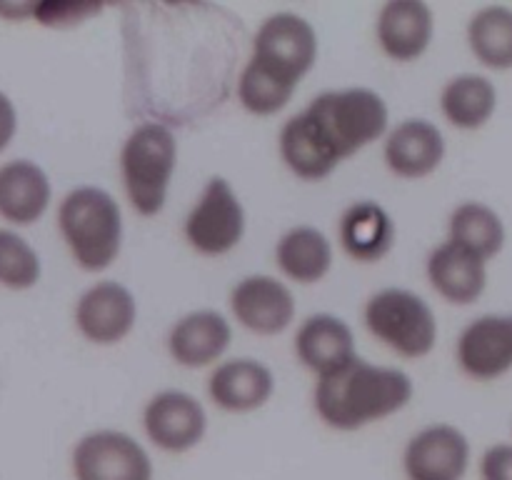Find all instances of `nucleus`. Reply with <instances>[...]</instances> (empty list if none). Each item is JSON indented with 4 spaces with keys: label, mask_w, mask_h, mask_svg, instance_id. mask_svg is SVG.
Returning a JSON list of instances; mask_svg holds the SVG:
<instances>
[{
    "label": "nucleus",
    "mask_w": 512,
    "mask_h": 480,
    "mask_svg": "<svg viewBox=\"0 0 512 480\" xmlns=\"http://www.w3.org/2000/svg\"><path fill=\"white\" fill-rule=\"evenodd\" d=\"M388 128V105L375 90H328L280 130V155L298 178L320 180Z\"/></svg>",
    "instance_id": "1"
},
{
    "label": "nucleus",
    "mask_w": 512,
    "mask_h": 480,
    "mask_svg": "<svg viewBox=\"0 0 512 480\" xmlns=\"http://www.w3.org/2000/svg\"><path fill=\"white\" fill-rule=\"evenodd\" d=\"M413 398V380L398 368L353 358L343 368L320 375L315 410L335 430H358L398 413Z\"/></svg>",
    "instance_id": "2"
},
{
    "label": "nucleus",
    "mask_w": 512,
    "mask_h": 480,
    "mask_svg": "<svg viewBox=\"0 0 512 480\" xmlns=\"http://www.w3.org/2000/svg\"><path fill=\"white\" fill-rule=\"evenodd\" d=\"M58 225L83 270H105L120 253L123 218L110 193L93 185L70 190L58 210Z\"/></svg>",
    "instance_id": "3"
},
{
    "label": "nucleus",
    "mask_w": 512,
    "mask_h": 480,
    "mask_svg": "<svg viewBox=\"0 0 512 480\" xmlns=\"http://www.w3.org/2000/svg\"><path fill=\"white\" fill-rule=\"evenodd\" d=\"M178 143L163 123H143L128 135L120 150V173L130 205L140 215H158L173 178Z\"/></svg>",
    "instance_id": "4"
},
{
    "label": "nucleus",
    "mask_w": 512,
    "mask_h": 480,
    "mask_svg": "<svg viewBox=\"0 0 512 480\" xmlns=\"http://www.w3.org/2000/svg\"><path fill=\"white\" fill-rule=\"evenodd\" d=\"M365 325L378 340L405 358H423L435 348L438 320L420 295L385 288L365 305Z\"/></svg>",
    "instance_id": "5"
},
{
    "label": "nucleus",
    "mask_w": 512,
    "mask_h": 480,
    "mask_svg": "<svg viewBox=\"0 0 512 480\" xmlns=\"http://www.w3.org/2000/svg\"><path fill=\"white\" fill-rule=\"evenodd\" d=\"M75 480H153L148 450L120 430H93L73 448Z\"/></svg>",
    "instance_id": "6"
},
{
    "label": "nucleus",
    "mask_w": 512,
    "mask_h": 480,
    "mask_svg": "<svg viewBox=\"0 0 512 480\" xmlns=\"http://www.w3.org/2000/svg\"><path fill=\"white\" fill-rule=\"evenodd\" d=\"M245 233V210L225 178H213L185 218V238L198 253L223 255Z\"/></svg>",
    "instance_id": "7"
},
{
    "label": "nucleus",
    "mask_w": 512,
    "mask_h": 480,
    "mask_svg": "<svg viewBox=\"0 0 512 480\" xmlns=\"http://www.w3.org/2000/svg\"><path fill=\"white\" fill-rule=\"evenodd\" d=\"M250 58L300 83V78L313 68L318 58V35L313 25L300 15L275 13L255 33Z\"/></svg>",
    "instance_id": "8"
},
{
    "label": "nucleus",
    "mask_w": 512,
    "mask_h": 480,
    "mask_svg": "<svg viewBox=\"0 0 512 480\" xmlns=\"http://www.w3.org/2000/svg\"><path fill=\"white\" fill-rule=\"evenodd\" d=\"M468 465L470 440L455 425H428L405 445L403 470L408 480H463Z\"/></svg>",
    "instance_id": "9"
},
{
    "label": "nucleus",
    "mask_w": 512,
    "mask_h": 480,
    "mask_svg": "<svg viewBox=\"0 0 512 480\" xmlns=\"http://www.w3.org/2000/svg\"><path fill=\"white\" fill-rule=\"evenodd\" d=\"M143 425L153 445L168 453H185L203 440L208 415L198 398L183 390L153 395L143 410Z\"/></svg>",
    "instance_id": "10"
},
{
    "label": "nucleus",
    "mask_w": 512,
    "mask_h": 480,
    "mask_svg": "<svg viewBox=\"0 0 512 480\" xmlns=\"http://www.w3.org/2000/svg\"><path fill=\"white\" fill-rule=\"evenodd\" d=\"M138 305L133 293L115 280H100L80 295L75 305L78 330L98 345H113L133 330Z\"/></svg>",
    "instance_id": "11"
},
{
    "label": "nucleus",
    "mask_w": 512,
    "mask_h": 480,
    "mask_svg": "<svg viewBox=\"0 0 512 480\" xmlns=\"http://www.w3.org/2000/svg\"><path fill=\"white\" fill-rule=\"evenodd\" d=\"M233 315L248 330L275 335L295 318V298L285 283L270 275H248L230 293Z\"/></svg>",
    "instance_id": "12"
},
{
    "label": "nucleus",
    "mask_w": 512,
    "mask_h": 480,
    "mask_svg": "<svg viewBox=\"0 0 512 480\" xmlns=\"http://www.w3.org/2000/svg\"><path fill=\"white\" fill-rule=\"evenodd\" d=\"M458 363L470 378L493 380L512 368V315H483L460 333Z\"/></svg>",
    "instance_id": "13"
},
{
    "label": "nucleus",
    "mask_w": 512,
    "mask_h": 480,
    "mask_svg": "<svg viewBox=\"0 0 512 480\" xmlns=\"http://www.w3.org/2000/svg\"><path fill=\"white\" fill-rule=\"evenodd\" d=\"M443 158V133L430 120H403L385 140V163L400 178H425L438 170Z\"/></svg>",
    "instance_id": "14"
},
{
    "label": "nucleus",
    "mask_w": 512,
    "mask_h": 480,
    "mask_svg": "<svg viewBox=\"0 0 512 480\" xmlns=\"http://www.w3.org/2000/svg\"><path fill=\"white\" fill-rule=\"evenodd\" d=\"M433 10L423 0H390L378 15V43L393 60H415L433 40Z\"/></svg>",
    "instance_id": "15"
},
{
    "label": "nucleus",
    "mask_w": 512,
    "mask_h": 480,
    "mask_svg": "<svg viewBox=\"0 0 512 480\" xmlns=\"http://www.w3.org/2000/svg\"><path fill=\"white\" fill-rule=\"evenodd\" d=\"M210 398L230 413H248L263 408L275 390V378L268 365L253 358L225 360L208 380Z\"/></svg>",
    "instance_id": "16"
},
{
    "label": "nucleus",
    "mask_w": 512,
    "mask_h": 480,
    "mask_svg": "<svg viewBox=\"0 0 512 480\" xmlns=\"http://www.w3.org/2000/svg\"><path fill=\"white\" fill-rule=\"evenodd\" d=\"M230 340L233 330L223 315L215 310H195L170 328L168 348L175 363L185 368H203L228 350Z\"/></svg>",
    "instance_id": "17"
},
{
    "label": "nucleus",
    "mask_w": 512,
    "mask_h": 480,
    "mask_svg": "<svg viewBox=\"0 0 512 480\" xmlns=\"http://www.w3.org/2000/svg\"><path fill=\"white\" fill-rule=\"evenodd\" d=\"M295 353L303 360L305 368L318 373V378L358 358L350 325L330 313L310 315L300 325L298 335H295Z\"/></svg>",
    "instance_id": "18"
},
{
    "label": "nucleus",
    "mask_w": 512,
    "mask_h": 480,
    "mask_svg": "<svg viewBox=\"0 0 512 480\" xmlns=\"http://www.w3.org/2000/svg\"><path fill=\"white\" fill-rule=\"evenodd\" d=\"M428 278L445 300L455 305H470L483 295L488 285V268L483 258L468 253L453 240H445L430 253Z\"/></svg>",
    "instance_id": "19"
},
{
    "label": "nucleus",
    "mask_w": 512,
    "mask_h": 480,
    "mask_svg": "<svg viewBox=\"0 0 512 480\" xmlns=\"http://www.w3.org/2000/svg\"><path fill=\"white\" fill-rule=\"evenodd\" d=\"M50 203V180L40 165L13 160L0 168V215L10 223L30 225Z\"/></svg>",
    "instance_id": "20"
},
{
    "label": "nucleus",
    "mask_w": 512,
    "mask_h": 480,
    "mask_svg": "<svg viewBox=\"0 0 512 480\" xmlns=\"http://www.w3.org/2000/svg\"><path fill=\"white\" fill-rule=\"evenodd\" d=\"M338 233L350 258L373 263L393 248L395 225L383 205L373 203V200H360L345 210Z\"/></svg>",
    "instance_id": "21"
},
{
    "label": "nucleus",
    "mask_w": 512,
    "mask_h": 480,
    "mask_svg": "<svg viewBox=\"0 0 512 480\" xmlns=\"http://www.w3.org/2000/svg\"><path fill=\"white\" fill-rule=\"evenodd\" d=\"M440 108L455 128H483L498 108V90L485 75L463 73L445 83Z\"/></svg>",
    "instance_id": "22"
},
{
    "label": "nucleus",
    "mask_w": 512,
    "mask_h": 480,
    "mask_svg": "<svg viewBox=\"0 0 512 480\" xmlns=\"http://www.w3.org/2000/svg\"><path fill=\"white\" fill-rule=\"evenodd\" d=\"M280 270L298 283H318L333 265V245L310 225H298L278 240L275 248Z\"/></svg>",
    "instance_id": "23"
},
{
    "label": "nucleus",
    "mask_w": 512,
    "mask_h": 480,
    "mask_svg": "<svg viewBox=\"0 0 512 480\" xmlns=\"http://www.w3.org/2000/svg\"><path fill=\"white\" fill-rule=\"evenodd\" d=\"M450 240L468 253L490 260L503 250L505 225L493 208L470 200L450 215Z\"/></svg>",
    "instance_id": "24"
},
{
    "label": "nucleus",
    "mask_w": 512,
    "mask_h": 480,
    "mask_svg": "<svg viewBox=\"0 0 512 480\" xmlns=\"http://www.w3.org/2000/svg\"><path fill=\"white\" fill-rule=\"evenodd\" d=\"M468 43L475 58L495 70L512 68V10L485 5L470 18Z\"/></svg>",
    "instance_id": "25"
},
{
    "label": "nucleus",
    "mask_w": 512,
    "mask_h": 480,
    "mask_svg": "<svg viewBox=\"0 0 512 480\" xmlns=\"http://www.w3.org/2000/svg\"><path fill=\"white\" fill-rule=\"evenodd\" d=\"M298 83L285 78L283 73L273 70L270 65L260 63V60L250 58L248 65L240 73L238 83V98L245 105V110L255 115H270L278 113L280 108L288 105L293 98Z\"/></svg>",
    "instance_id": "26"
},
{
    "label": "nucleus",
    "mask_w": 512,
    "mask_h": 480,
    "mask_svg": "<svg viewBox=\"0 0 512 480\" xmlns=\"http://www.w3.org/2000/svg\"><path fill=\"white\" fill-rule=\"evenodd\" d=\"M40 278V258L20 235L0 230V283L13 290L33 288Z\"/></svg>",
    "instance_id": "27"
},
{
    "label": "nucleus",
    "mask_w": 512,
    "mask_h": 480,
    "mask_svg": "<svg viewBox=\"0 0 512 480\" xmlns=\"http://www.w3.org/2000/svg\"><path fill=\"white\" fill-rule=\"evenodd\" d=\"M100 13L98 3H78V0H43L35 5L33 18L48 28H68Z\"/></svg>",
    "instance_id": "28"
},
{
    "label": "nucleus",
    "mask_w": 512,
    "mask_h": 480,
    "mask_svg": "<svg viewBox=\"0 0 512 480\" xmlns=\"http://www.w3.org/2000/svg\"><path fill=\"white\" fill-rule=\"evenodd\" d=\"M480 478L512 480V443H498L480 458Z\"/></svg>",
    "instance_id": "29"
},
{
    "label": "nucleus",
    "mask_w": 512,
    "mask_h": 480,
    "mask_svg": "<svg viewBox=\"0 0 512 480\" xmlns=\"http://www.w3.org/2000/svg\"><path fill=\"white\" fill-rule=\"evenodd\" d=\"M15 128H18V115H15L13 103L5 93H0V150L13 140Z\"/></svg>",
    "instance_id": "30"
},
{
    "label": "nucleus",
    "mask_w": 512,
    "mask_h": 480,
    "mask_svg": "<svg viewBox=\"0 0 512 480\" xmlns=\"http://www.w3.org/2000/svg\"><path fill=\"white\" fill-rule=\"evenodd\" d=\"M35 5L38 3H0V13L10 20H20L25 15H33Z\"/></svg>",
    "instance_id": "31"
}]
</instances>
